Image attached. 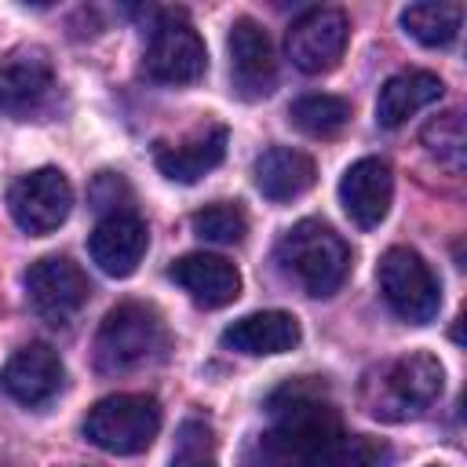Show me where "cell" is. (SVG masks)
I'll return each mask as SVG.
<instances>
[{"label":"cell","mask_w":467,"mask_h":467,"mask_svg":"<svg viewBox=\"0 0 467 467\" xmlns=\"http://www.w3.org/2000/svg\"><path fill=\"white\" fill-rule=\"evenodd\" d=\"M270 427L248 445L244 467H372L387 449L347 434L328 390L314 379L285 383L266 401Z\"/></svg>","instance_id":"1"},{"label":"cell","mask_w":467,"mask_h":467,"mask_svg":"<svg viewBox=\"0 0 467 467\" xmlns=\"http://www.w3.org/2000/svg\"><path fill=\"white\" fill-rule=\"evenodd\" d=\"M441 387H445L441 361L427 350H412L368 368L361 376L358 401L372 420L409 423L431 412V405L441 398Z\"/></svg>","instance_id":"2"},{"label":"cell","mask_w":467,"mask_h":467,"mask_svg":"<svg viewBox=\"0 0 467 467\" xmlns=\"http://www.w3.org/2000/svg\"><path fill=\"white\" fill-rule=\"evenodd\" d=\"M274 259L288 281H296L306 296H332L350 274L347 241L321 219H303L281 234Z\"/></svg>","instance_id":"3"},{"label":"cell","mask_w":467,"mask_h":467,"mask_svg":"<svg viewBox=\"0 0 467 467\" xmlns=\"http://www.w3.org/2000/svg\"><path fill=\"white\" fill-rule=\"evenodd\" d=\"M168 347V332L161 314L150 303H120L113 306L95 332V368L102 376L131 372L157 361Z\"/></svg>","instance_id":"4"},{"label":"cell","mask_w":467,"mask_h":467,"mask_svg":"<svg viewBox=\"0 0 467 467\" xmlns=\"http://www.w3.org/2000/svg\"><path fill=\"white\" fill-rule=\"evenodd\" d=\"M161 431V405L153 394H109L84 416V438L113 456H135L153 445Z\"/></svg>","instance_id":"5"},{"label":"cell","mask_w":467,"mask_h":467,"mask_svg":"<svg viewBox=\"0 0 467 467\" xmlns=\"http://www.w3.org/2000/svg\"><path fill=\"white\" fill-rule=\"evenodd\" d=\"M376 281H379V296L383 303L412 325H427L438 317L441 310V285L434 277V270L427 266V259L412 248H387L379 266H376Z\"/></svg>","instance_id":"6"},{"label":"cell","mask_w":467,"mask_h":467,"mask_svg":"<svg viewBox=\"0 0 467 467\" xmlns=\"http://www.w3.org/2000/svg\"><path fill=\"white\" fill-rule=\"evenodd\" d=\"M58 99V77L47 51L15 47L0 58V113L11 120H40Z\"/></svg>","instance_id":"7"},{"label":"cell","mask_w":467,"mask_h":467,"mask_svg":"<svg viewBox=\"0 0 467 467\" xmlns=\"http://www.w3.org/2000/svg\"><path fill=\"white\" fill-rule=\"evenodd\" d=\"M142 69L150 80L157 84H193L204 77L208 69V51H204V40L197 36V29L179 15V11H168L153 33H150V44H146V55H142Z\"/></svg>","instance_id":"8"},{"label":"cell","mask_w":467,"mask_h":467,"mask_svg":"<svg viewBox=\"0 0 467 467\" xmlns=\"http://www.w3.org/2000/svg\"><path fill=\"white\" fill-rule=\"evenodd\" d=\"M26 299L47 325H69L88 303V274L66 255H44L26 270Z\"/></svg>","instance_id":"9"},{"label":"cell","mask_w":467,"mask_h":467,"mask_svg":"<svg viewBox=\"0 0 467 467\" xmlns=\"http://www.w3.org/2000/svg\"><path fill=\"white\" fill-rule=\"evenodd\" d=\"M73 208V186L66 179V171L58 168H36L22 179L11 182L7 190V212L18 223V230L44 237L51 230H58L69 219Z\"/></svg>","instance_id":"10"},{"label":"cell","mask_w":467,"mask_h":467,"mask_svg":"<svg viewBox=\"0 0 467 467\" xmlns=\"http://www.w3.org/2000/svg\"><path fill=\"white\" fill-rule=\"evenodd\" d=\"M350 36V18L339 7H310L303 11L285 36V51L296 69L317 77L339 66Z\"/></svg>","instance_id":"11"},{"label":"cell","mask_w":467,"mask_h":467,"mask_svg":"<svg viewBox=\"0 0 467 467\" xmlns=\"http://www.w3.org/2000/svg\"><path fill=\"white\" fill-rule=\"evenodd\" d=\"M230 80L234 91L248 102L266 99L277 84V55L266 36V29L255 18H237L230 26Z\"/></svg>","instance_id":"12"},{"label":"cell","mask_w":467,"mask_h":467,"mask_svg":"<svg viewBox=\"0 0 467 467\" xmlns=\"http://www.w3.org/2000/svg\"><path fill=\"white\" fill-rule=\"evenodd\" d=\"M62 379H66L62 358L47 343H26V347H18L7 358V365L0 368V390L11 401L26 405V409H36V405L51 401L62 390Z\"/></svg>","instance_id":"13"},{"label":"cell","mask_w":467,"mask_h":467,"mask_svg":"<svg viewBox=\"0 0 467 467\" xmlns=\"http://www.w3.org/2000/svg\"><path fill=\"white\" fill-rule=\"evenodd\" d=\"M150 248V230L135 212H109L95 223L91 237H88V252L91 263L106 274V277H128L139 270L142 255Z\"/></svg>","instance_id":"14"},{"label":"cell","mask_w":467,"mask_h":467,"mask_svg":"<svg viewBox=\"0 0 467 467\" xmlns=\"http://www.w3.org/2000/svg\"><path fill=\"white\" fill-rule=\"evenodd\" d=\"M394 201V175L383 157H361L354 161L339 179V204L350 215L354 226L376 230Z\"/></svg>","instance_id":"15"},{"label":"cell","mask_w":467,"mask_h":467,"mask_svg":"<svg viewBox=\"0 0 467 467\" xmlns=\"http://www.w3.org/2000/svg\"><path fill=\"white\" fill-rule=\"evenodd\" d=\"M168 277L204 310H219L241 296V274L230 259L208 255V252H190L171 263Z\"/></svg>","instance_id":"16"},{"label":"cell","mask_w":467,"mask_h":467,"mask_svg":"<svg viewBox=\"0 0 467 467\" xmlns=\"http://www.w3.org/2000/svg\"><path fill=\"white\" fill-rule=\"evenodd\" d=\"M226 128L223 124H208L197 135H190L186 142H157L153 150V164L161 168L164 179L171 182H197L201 175H208L212 168L223 164L226 157Z\"/></svg>","instance_id":"17"},{"label":"cell","mask_w":467,"mask_h":467,"mask_svg":"<svg viewBox=\"0 0 467 467\" xmlns=\"http://www.w3.org/2000/svg\"><path fill=\"white\" fill-rule=\"evenodd\" d=\"M303 328L296 321V314L288 310H259V314H244L234 325L223 328V347L237 350V354H285L292 347H299Z\"/></svg>","instance_id":"18"},{"label":"cell","mask_w":467,"mask_h":467,"mask_svg":"<svg viewBox=\"0 0 467 467\" xmlns=\"http://www.w3.org/2000/svg\"><path fill=\"white\" fill-rule=\"evenodd\" d=\"M441 95H445V84H441L438 73H431V69H401L379 88L376 120L383 128H401L409 117H416L420 109H427Z\"/></svg>","instance_id":"19"},{"label":"cell","mask_w":467,"mask_h":467,"mask_svg":"<svg viewBox=\"0 0 467 467\" xmlns=\"http://www.w3.org/2000/svg\"><path fill=\"white\" fill-rule=\"evenodd\" d=\"M252 175H255V186L266 201H292V197H303L314 186L317 168L303 150L270 146L255 157Z\"/></svg>","instance_id":"20"},{"label":"cell","mask_w":467,"mask_h":467,"mask_svg":"<svg viewBox=\"0 0 467 467\" xmlns=\"http://www.w3.org/2000/svg\"><path fill=\"white\" fill-rule=\"evenodd\" d=\"M460 22H463V7L460 4H434V0H423V4H409L401 11V26L412 40L427 44V47H449L456 36H460Z\"/></svg>","instance_id":"21"},{"label":"cell","mask_w":467,"mask_h":467,"mask_svg":"<svg viewBox=\"0 0 467 467\" xmlns=\"http://www.w3.org/2000/svg\"><path fill=\"white\" fill-rule=\"evenodd\" d=\"M288 120L314 139H332L350 120V102L339 95H303L288 106Z\"/></svg>","instance_id":"22"},{"label":"cell","mask_w":467,"mask_h":467,"mask_svg":"<svg viewBox=\"0 0 467 467\" xmlns=\"http://www.w3.org/2000/svg\"><path fill=\"white\" fill-rule=\"evenodd\" d=\"M423 150L449 171V175H460L463 171V157H467V135H463V113L460 109H449L441 117H434L423 135H420Z\"/></svg>","instance_id":"23"},{"label":"cell","mask_w":467,"mask_h":467,"mask_svg":"<svg viewBox=\"0 0 467 467\" xmlns=\"http://www.w3.org/2000/svg\"><path fill=\"white\" fill-rule=\"evenodd\" d=\"M171 467H219V441L208 420L190 416L179 423L171 445Z\"/></svg>","instance_id":"24"},{"label":"cell","mask_w":467,"mask_h":467,"mask_svg":"<svg viewBox=\"0 0 467 467\" xmlns=\"http://www.w3.org/2000/svg\"><path fill=\"white\" fill-rule=\"evenodd\" d=\"M190 226H193V234L201 241H212V244H241L244 234H248V215H244L241 204L219 201V204H204L201 212H193Z\"/></svg>","instance_id":"25"}]
</instances>
